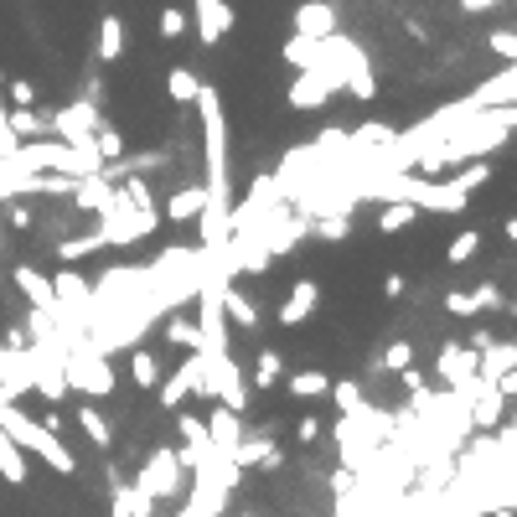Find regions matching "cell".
<instances>
[{
    "label": "cell",
    "mask_w": 517,
    "mask_h": 517,
    "mask_svg": "<svg viewBox=\"0 0 517 517\" xmlns=\"http://www.w3.org/2000/svg\"><path fill=\"white\" fill-rule=\"evenodd\" d=\"M130 378H135L140 388H156V383H161V357L150 352V347H135V352H130Z\"/></svg>",
    "instance_id": "24"
},
{
    "label": "cell",
    "mask_w": 517,
    "mask_h": 517,
    "mask_svg": "<svg viewBox=\"0 0 517 517\" xmlns=\"http://www.w3.org/2000/svg\"><path fill=\"white\" fill-rule=\"evenodd\" d=\"M476 249H481V233H476V228H466V233H461V238H455L450 249H445V259H450V264H466Z\"/></svg>",
    "instance_id": "34"
},
{
    "label": "cell",
    "mask_w": 517,
    "mask_h": 517,
    "mask_svg": "<svg viewBox=\"0 0 517 517\" xmlns=\"http://www.w3.org/2000/svg\"><path fill=\"white\" fill-rule=\"evenodd\" d=\"M223 316H228V326H249V331L259 326V306L243 290H233V280L223 285Z\"/></svg>",
    "instance_id": "17"
},
{
    "label": "cell",
    "mask_w": 517,
    "mask_h": 517,
    "mask_svg": "<svg viewBox=\"0 0 517 517\" xmlns=\"http://www.w3.org/2000/svg\"><path fill=\"white\" fill-rule=\"evenodd\" d=\"M156 26H161V37H166V42H176L181 32H187V11H176V6H166Z\"/></svg>",
    "instance_id": "36"
},
{
    "label": "cell",
    "mask_w": 517,
    "mask_h": 517,
    "mask_svg": "<svg viewBox=\"0 0 517 517\" xmlns=\"http://www.w3.org/2000/svg\"><path fill=\"white\" fill-rule=\"evenodd\" d=\"M512 119H517V109L512 104H497V109H476V114H466L461 125H455L440 145H430L424 156L414 161V166H424V171H445V166H466V161H486L492 150L512 135Z\"/></svg>",
    "instance_id": "1"
},
{
    "label": "cell",
    "mask_w": 517,
    "mask_h": 517,
    "mask_svg": "<svg viewBox=\"0 0 517 517\" xmlns=\"http://www.w3.org/2000/svg\"><path fill=\"white\" fill-rule=\"evenodd\" d=\"M285 393H290V399H326V393H331V373H321V368H306V373H290Z\"/></svg>",
    "instance_id": "18"
},
{
    "label": "cell",
    "mask_w": 517,
    "mask_h": 517,
    "mask_svg": "<svg viewBox=\"0 0 517 517\" xmlns=\"http://www.w3.org/2000/svg\"><path fill=\"white\" fill-rule=\"evenodd\" d=\"M316 300H321V285H316V280H295V290L285 295V306L275 311V321H280V326H306L311 311H316Z\"/></svg>",
    "instance_id": "9"
},
{
    "label": "cell",
    "mask_w": 517,
    "mask_h": 517,
    "mask_svg": "<svg viewBox=\"0 0 517 517\" xmlns=\"http://www.w3.org/2000/svg\"><path fill=\"white\" fill-rule=\"evenodd\" d=\"M280 373H285L280 352H275V347H264V352H259V362H254V383H259V388H275V383H280Z\"/></svg>",
    "instance_id": "30"
},
{
    "label": "cell",
    "mask_w": 517,
    "mask_h": 517,
    "mask_svg": "<svg viewBox=\"0 0 517 517\" xmlns=\"http://www.w3.org/2000/svg\"><path fill=\"white\" fill-rule=\"evenodd\" d=\"M331 399L342 404V414H357L362 409V388L357 383H331Z\"/></svg>",
    "instance_id": "37"
},
{
    "label": "cell",
    "mask_w": 517,
    "mask_h": 517,
    "mask_svg": "<svg viewBox=\"0 0 517 517\" xmlns=\"http://www.w3.org/2000/svg\"><path fill=\"white\" fill-rule=\"evenodd\" d=\"M243 517H249V512H243Z\"/></svg>",
    "instance_id": "44"
},
{
    "label": "cell",
    "mask_w": 517,
    "mask_h": 517,
    "mask_svg": "<svg viewBox=\"0 0 517 517\" xmlns=\"http://www.w3.org/2000/svg\"><path fill=\"white\" fill-rule=\"evenodd\" d=\"M466 192H455V181H424L419 192V212H466Z\"/></svg>",
    "instance_id": "12"
},
{
    "label": "cell",
    "mask_w": 517,
    "mask_h": 517,
    "mask_svg": "<svg viewBox=\"0 0 517 517\" xmlns=\"http://www.w3.org/2000/svg\"><path fill=\"white\" fill-rule=\"evenodd\" d=\"M73 419H78V430L88 435V445H99V450H109V445H114V430H109V419H104L94 404H78V414H73Z\"/></svg>",
    "instance_id": "20"
},
{
    "label": "cell",
    "mask_w": 517,
    "mask_h": 517,
    "mask_svg": "<svg viewBox=\"0 0 517 517\" xmlns=\"http://www.w3.org/2000/svg\"><path fill=\"white\" fill-rule=\"evenodd\" d=\"M99 249H109V238L104 233H83V238H68L57 254H63V259H88V254H99Z\"/></svg>",
    "instance_id": "31"
},
{
    "label": "cell",
    "mask_w": 517,
    "mask_h": 517,
    "mask_svg": "<svg viewBox=\"0 0 517 517\" xmlns=\"http://www.w3.org/2000/svg\"><path fill=\"white\" fill-rule=\"evenodd\" d=\"M109 197H114V187L104 181V171H99V176H78V181H73V202H78V207H88V212H104V207H109Z\"/></svg>",
    "instance_id": "14"
},
{
    "label": "cell",
    "mask_w": 517,
    "mask_h": 517,
    "mask_svg": "<svg viewBox=\"0 0 517 517\" xmlns=\"http://www.w3.org/2000/svg\"><path fill=\"white\" fill-rule=\"evenodd\" d=\"M238 440H243V430H238V414H233L228 404H218V409L207 414V445L218 450V455H228V461H233Z\"/></svg>",
    "instance_id": "10"
},
{
    "label": "cell",
    "mask_w": 517,
    "mask_h": 517,
    "mask_svg": "<svg viewBox=\"0 0 517 517\" xmlns=\"http://www.w3.org/2000/svg\"><path fill=\"white\" fill-rule=\"evenodd\" d=\"M311 233H316V238H326V243H342V238L352 233V218H347V212H321Z\"/></svg>",
    "instance_id": "29"
},
{
    "label": "cell",
    "mask_w": 517,
    "mask_h": 517,
    "mask_svg": "<svg viewBox=\"0 0 517 517\" xmlns=\"http://www.w3.org/2000/svg\"><path fill=\"white\" fill-rule=\"evenodd\" d=\"M290 26L300 37H331L337 32V6H331V0H306V6H295V16H290Z\"/></svg>",
    "instance_id": "8"
},
{
    "label": "cell",
    "mask_w": 517,
    "mask_h": 517,
    "mask_svg": "<svg viewBox=\"0 0 517 517\" xmlns=\"http://www.w3.org/2000/svg\"><path fill=\"white\" fill-rule=\"evenodd\" d=\"M207 378V357L202 352H187V362H181V368L171 373V378H161L156 383V399H161V409H181L197 393V383Z\"/></svg>",
    "instance_id": "5"
},
{
    "label": "cell",
    "mask_w": 517,
    "mask_h": 517,
    "mask_svg": "<svg viewBox=\"0 0 517 517\" xmlns=\"http://www.w3.org/2000/svg\"><path fill=\"white\" fill-rule=\"evenodd\" d=\"M492 6H502V0H461V11H471V16L476 11H492Z\"/></svg>",
    "instance_id": "43"
},
{
    "label": "cell",
    "mask_w": 517,
    "mask_h": 517,
    "mask_svg": "<svg viewBox=\"0 0 517 517\" xmlns=\"http://www.w3.org/2000/svg\"><path fill=\"white\" fill-rule=\"evenodd\" d=\"M202 207H207V187H181V192L166 202V218H171V223H192Z\"/></svg>",
    "instance_id": "21"
},
{
    "label": "cell",
    "mask_w": 517,
    "mask_h": 517,
    "mask_svg": "<svg viewBox=\"0 0 517 517\" xmlns=\"http://www.w3.org/2000/svg\"><path fill=\"white\" fill-rule=\"evenodd\" d=\"M6 125H11V135H16V140H26V135H32V140L52 135L47 114H37V109H11V114H6Z\"/></svg>",
    "instance_id": "23"
},
{
    "label": "cell",
    "mask_w": 517,
    "mask_h": 517,
    "mask_svg": "<svg viewBox=\"0 0 517 517\" xmlns=\"http://www.w3.org/2000/svg\"><path fill=\"white\" fill-rule=\"evenodd\" d=\"M259 461H275V440H269V435L238 440V450H233V466H238V471H249V466H259Z\"/></svg>",
    "instance_id": "22"
},
{
    "label": "cell",
    "mask_w": 517,
    "mask_h": 517,
    "mask_svg": "<svg viewBox=\"0 0 517 517\" xmlns=\"http://www.w3.org/2000/svg\"><path fill=\"white\" fill-rule=\"evenodd\" d=\"M11 99H16V109H32V104H37V88L26 83V78H16V83H11Z\"/></svg>",
    "instance_id": "41"
},
{
    "label": "cell",
    "mask_w": 517,
    "mask_h": 517,
    "mask_svg": "<svg viewBox=\"0 0 517 517\" xmlns=\"http://www.w3.org/2000/svg\"><path fill=\"white\" fill-rule=\"evenodd\" d=\"M497 285H476V290H466V295H445V311L450 316H476V311H486V306H497Z\"/></svg>",
    "instance_id": "16"
},
{
    "label": "cell",
    "mask_w": 517,
    "mask_h": 517,
    "mask_svg": "<svg viewBox=\"0 0 517 517\" xmlns=\"http://www.w3.org/2000/svg\"><path fill=\"white\" fill-rule=\"evenodd\" d=\"M16 290H21L26 300H32V311H47V316L57 321V300H52V280L42 275L37 264H21V269H16Z\"/></svg>",
    "instance_id": "11"
},
{
    "label": "cell",
    "mask_w": 517,
    "mask_h": 517,
    "mask_svg": "<svg viewBox=\"0 0 517 517\" xmlns=\"http://www.w3.org/2000/svg\"><path fill=\"white\" fill-rule=\"evenodd\" d=\"M347 88H352L357 99H373V94H378V78H373V68H362V73H352V78H347Z\"/></svg>",
    "instance_id": "38"
},
{
    "label": "cell",
    "mask_w": 517,
    "mask_h": 517,
    "mask_svg": "<svg viewBox=\"0 0 517 517\" xmlns=\"http://www.w3.org/2000/svg\"><path fill=\"white\" fill-rule=\"evenodd\" d=\"M109 492H114V517H156V502H150L145 492H140V486L130 481H119L114 476V486H109Z\"/></svg>",
    "instance_id": "13"
},
{
    "label": "cell",
    "mask_w": 517,
    "mask_h": 517,
    "mask_svg": "<svg viewBox=\"0 0 517 517\" xmlns=\"http://www.w3.org/2000/svg\"><path fill=\"white\" fill-rule=\"evenodd\" d=\"M47 125H52L57 140L83 145V140H94V130H99V104H83V99H78V104H63V109L47 119Z\"/></svg>",
    "instance_id": "6"
},
{
    "label": "cell",
    "mask_w": 517,
    "mask_h": 517,
    "mask_svg": "<svg viewBox=\"0 0 517 517\" xmlns=\"http://www.w3.org/2000/svg\"><path fill=\"white\" fill-rule=\"evenodd\" d=\"M166 342L197 352V347H202V331H197V321H166Z\"/></svg>",
    "instance_id": "33"
},
{
    "label": "cell",
    "mask_w": 517,
    "mask_h": 517,
    "mask_svg": "<svg viewBox=\"0 0 517 517\" xmlns=\"http://www.w3.org/2000/svg\"><path fill=\"white\" fill-rule=\"evenodd\" d=\"M125 57V21L99 16V63H119Z\"/></svg>",
    "instance_id": "19"
},
{
    "label": "cell",
    "mask_w": 517,
    "mask_h": 517,
    "mask_svg": "<svg viewBox=\"0 0 517 517\" xmlns=\"http://www.w3.org/2000/svg\"><path fill=\"white\" fill-rule=\"evenodd\" d=\"M197 88H202V78H197L192 68H171V73H166V94H171L176 104H192Z\"/></svg>",
    "instance_id": "28"
},
{
    "label": "cell",
    "mask_w": 517,
    "mask_h": 517,
    "mask_svg": "<svg viewBox=\"0 0 517 517\" xmlns=\"http://www.w3.org/2000/svg\"><path fill=\"white\" fill-rule=\"evenodd\" d=\"M63 383L73 393H88V399H109L114 393V368L99 347H88L83 337L63 347Z\"/></svg>",
    "instance_id": "3"
},
{
    "label": "cell",
    "mask_w": 517,
    "mask_h": 517,
    "mask_svg": "<svg viewBox=\"0 0 517 517\" xmlns=\"http://www.w3.org/2000/svg\"><path fill=\"white\" fill-rule=\"evenodd\" d=\"M295 440H321V419H300V430H295Z\"/></svg>",
    "instance_id": "42"
},
{
    "label": "cell",
    "mask_w": 517,
    "mask_h": 517,
    "mask_svg": "<svg viewBox=\"0 0 517 517\" xmlns=\"http://www.w3.org/2000/svg\"><path fill=\"white\" fill-rule=\"evenodd\" d=\"M0 476H6L11 486H21V481H26V455L11 445V435H6V430H0Z\"/></svg>",
    "instance_id": "27"
},
{
    "label": "cell",
    "mask_w": 517,
    "mask_h": 517,
    "mask_svg": "<svg viewBox=\"0 0 517 517\" xmlns=\"http://www.w3.org/2000/svg\"><path fill=\"white\" fill-rule=\"evenodd\" d=\"M383 368H388V373H404V368H414V347H409V342H393V347L383 352Z\"/></svg>",
    "instance_id": "35"
},
{
    "label": "cell",
    "mask_w": 517,
    "mask_h": 517,
    "mask_svg": "<svg viewBox=\"0 0 517 517\" xmlns=\"http://www.w3.org/2000/svg\"><path fill=\"white\" fill-rule=\"evenodd\" d=\"M414 218H419L414 202H383V212H378V233H404Z\"/></svg>",
    "instance_id": "26"
},
{
    "label": "cell",
    "mask_w": 517,
    "mask_h": 517,
    "mask_svg": "<svg viewBox=\"0 0 517 517\" xmlns=\"http://www.w3.org/2000/svg\"><path fill=\"white\" fill-rule=\"evenodd\" d=\"M280 57H285V63L300 73V68H311L316 57H321V42H316V37H300V32H290V42H285V52H280Z\"/></svg>",
    "instance_id": "25"
},
{
    "label": "cell",
    "mask_w": 517,
    "mask_h": 517,
    "mask_svg": "<svg viewBox=\"0 0 517 517\" xmlns=\"http://www.w3.org/2000/svg\"><path fill=\"white\" fill-rule=\"evenodd\" d=\"M512 368H517V347L512 342H502L492 352H476V378L481 383H497V373H512Z\"/></svg>",
    "instance_id": "15"
},
{
    "label": "cell",
    "mask_w": 517,
    "mask_h": 517,
    "mask_svg": "<svg viewBox=\"0 0 517 517\" xmlns=\"http://www.w3.org/2000/svg\"><path fill=\"white\" fill-rule=\"evenodd\" d=\"M0 430L11 435V445H16L21 455H42V466H52L57 476H73V466H78V461H73V450H68L63 440H57L42 419L26 414L21 404H6V399H0Z\"/></svg>",
    "instance_id": "2"
},
{
    "label": "cell",
    "mask_w": 517,
    "mask_h": 517,
    "mask_svg": "<svg viewBox=\"0 0 517 517\" xmlns=\"http://www.w3.org/2000/svg\"><path fill=\"white\" fill-rule=\"evenodd\" d=\"M486 176H492V166H486V161H466V171H455L450 181H455V192H476V187H486Z\"/></svg>",
    "instance_id": "32"
},
{
    "label": "cell",
    "mask_w": 517,
    "mask_h": 517,
    "mask_svg": "<svg viewBox=\"0 0 517 517\" xmlns=\"http://www.w3.org/2000/svg\"><path fill=\"white\" fill-rule=\"evenodd\" d=\"M492 52L502 57V63H512V57H517V37L507 32V26H502V32H492Z\"/></svg>",
    "instance_id": "39"
},
{
    "label": "cell",
    "mask_w": 517,
    "mask_h": 517,
    "mask_svg": "<svg viewBox=\"0 0 517 517\" xmlns=\"http://www.w3.org/2000/svg\"><path fill=\"white\" fill-rule=\"evenodd\" d=\"M135 486L150 497V502H161V497H181V486H187V466H181V455L171 445H156L145 455V466L135 471Z\"/></svg>",
    "instance_id": "4"
},
{
    "label": "cell",
    "mask_w": 517,
    "mask_h": 517,
    "mask_svg": "<svg viewBox=\"0 0 517 517\" xmlns=\"http://www.w3.org/2000/svg\"><path fill=\"white\" fill-rule=\"evenodd\" d=\"M16 145H21V140L11 135V125H6V104H0V161H11Z\"/></svg>",
    "instance_id": "40"
},
{
    "label": "cell",
    "mask_w": 517,
    "mask_h": 517,
    "mask_svg": "<svg viewBox=\"0 0 517 517\" xmlns=\"http://www.w3.org/2000/svg\"><path fill=\"white\" fill-rule=\"evenodd\" d=\"M435 373H440L450 388H471V383H476V352L461 347V342H445L440 357H435Z\"/></svg>",
    "instance_id": "7"
}]
</instances>
